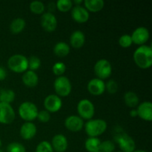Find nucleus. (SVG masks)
Returning a JSON list of instances; mask_svg holds the SVG:
<instances>
[{"mask_svg": "<svg viewBox=\"0 0 152 152\" xmlns=\"http://www.w3.org/2000/svg\"><path fill=\"white\" fill-rule=\"evenodd\" d=\"M16 94L11 89H1L0 91V102L10 104L14 101Z\"/></svg>", "mask_w": 152, "mask_h": 152, "instance_id": "26", "label": "nucleus"}, {"mask_svg": "<svg viewBox=\"0 0 152 152\" xmlns=\"http://www.w3.org/2000/svg\"><path fill=\"white\" fill-rule=\"evenodd\" d=\"M105 90L111 94L117 93L118 91V84L114 80H110L105 83Z\"/></svg>", "mask_w": 152, "mask_h": 152, "instance_id": "35", "label": "nucleus"}, {"mask_svg": "<svg viewBox=\"0 0 152 152\" xmlns=\"http://www.w3.org/2000/svg\"><path fill=\"white\" fill-rule=\"evenodd\" d=\"M134 61L139 68L148 69L152 65V48L144 45L140 46L135 50L133 55Z\"/></svg>", "mask_w": 152, "mask_h": 152, "instance_id": "1", "label": "nucleus"}, {"mask_svg": "<svg viewBox=\"0 0 152 152\" xmlns=\"http://www.w3.org/2000/svg\"><path fill=\"white\" fill-rule=\"evenodd\" d=\"M16 118V114L10 104L0 102V123L8 125L13 123Z\"/></svg>", "mask_w": 152, "mask_h": 152, "instance_id": "9", "label": "nucleus"}, {"mask_svg": "<svg viewBox=\"0 0 152 152\" xmlns=\"http://www.w3.org/2000/svg\"><path fill=\"white\" fill-rule=\"evenodd\" d=\"M62 101L56 94H50L44 100V107L49 113H56L61 109Z\"/></svg>", "mask_w": 152, "mask_h": 152, "instance_id": "11", "label": "nucleus"}, {"mask_svg": "<svg viewBox=\"0 0 152 152\" xmlns=\"http://www.w3.org/2000/svg\"><path fill=\"white\" fill-rule=\"evenodd\" d=\"M41 25L47 32H53L57 28V19L52 12H45L42 14Z\"/></svg>", "mask_w": 152, "mask_h": 152, "instance_id": "10", "label": "nucleus"}, {"mask_svg": "<svg viewBox=\"0 0 152 152\" xmlns=\"http://www.w3.org/2000/svg\"><path fill=\"white\" fill-rule=\"evenodd\" d=\"M70 46L65 42H59L53 47V53L59 57H65L70 53Z\"/></svg>", "mask_w": 152, "mask_h": 152, "instance_id": "22", "label": "nucleus"}, {"mask_svg": "<svg viewBox=\"0 0 152 152\" xmlns=\"http://www.w3.org/2000/svg\"><path fill=\"white\" fill-rule=\"evenodd\" d=\"M133 43L138 45H144L149 39L150 34L148 30L145 27H139L133 31L131 35Z\"/></svg>", "mask_w": 152, "mask_h": 152, "instance_id": "12", "label": "nucleus"}, {"mask_svg": "<svg viewBox=\"0 0 152 152\" xmlns=\"http://www.w3.org/2000/svg\"><path fill=\"white\" fill-rule=\"evenodd\" d=\"M98 152H101V151H98Z\"/></svg>", "mask_w": 152, "mask_h": 152, "instance_id": "44", "label": "nucleus"}, {"mask_svg": "<svg viewBox=\"0 0 152 152\" xmlns=\"http://www.w3.org/2000/svg\"><path fill=\"white\" fill-rule=\"evenodd\" d=\"M133 44L132 37L129 34H123L119 39V45L123 48H128Z\"/></svg>", "mask_w": 152, "mask_h": 152, "instance_id": "34", "label": "nucleus"}, {"mask_svg": "<svg viewBox=\"0 0 152 152\" xmlns=\"http://www.w3.org/2000/svg\"><path fill=\"white\" fill-rule=\"evenodd\" d=\"M85 8L88 11L92 13H96L103 9L105 6V2L103 0H85L83 1Z\"/></svg>", "mask_w": 152, "mask_h": 152, "instance_id": "21", "label": "nucleus"}, {"mask_svg": "<svg viewBox=\"0 0 152 152\" xmlns=\"http://www.w3.org/2000/svg\"><path fill=\"white\" fill-rule=\"evenodd\" d=\"M124 101L128 107L134 108L139 105V97L136 93L133 91H127L124 94Z\"/></svg>", "mask_w": 152, "mask_h": 152, "instance_id": "24", "label": "nucleus"}, {"mask_svg": "<svg viewBox=\"0 0 152 152\" xmlns=\"http://www.w3.org/2000/svg\"><path fill=\"white\" fill-rule=\"evenodd\" d=\"M6 77H7V72H6L5 69L0 66V81L5 80Z\"/></svg>", "mask_w": 152, "mask_h": 152, "instance_id": "37", "label": "nucleus"}, {"mask_svg": "<svg viewBox=\"0 0 152 152\" xmlns=\"http://www.w3.org/2000/svg\"><path fill=\"white\" fill-rule=\"evenodd\" d=\"M87 89L91 94L94 96H100L105 91V83L103 80L94 78L88 83Z\"/></svg>", "mask_w": 152, "mask_h": 152, "instance_id": "14", "label": "nucleus"}, {"mask_svg": "<svg viewBox=\"0 0 152 152\" xmlns=\"http://www.w3.org/2000/svg\"><path fill=\"white\" fill-rule=\"evenodd\" d=\"M37 132V126L32 122H25L20 128L19 134L22 139L30 140L36 136Z\"/></svg>", "mask_w": 152, "mask_h": 152, "instance_id": "17", "label": "nucleus"}, {"mask_svg": "<svg viewBox=\"0 0 152 152\" xmlns=\"http://www.w3.org/2000/svg\"><path fill=\"white\" fill-rule=\"evenodd\" d=\"M84 121L77 115H71L65 120V126L71 132H79L84 127Z\"/></svg>", "mask_w": 152, "mask_h": 152, "instance_id": "13", "label": "nucleus"}, {"mask_svg": "<svg viewBox=\"0 0 152 152\" xmlns=\"http://www.w3.org/2000/svg\"><path fill=\"white\" fill-rule=\"evenodd\" d=\"M115 141L123 152H133L136 149V143L132 137L128 134L120 133L115 137Z\"/></svg>", "mask_w": 152, "mask_h": 152, "instance_id": "8", "label": "nucleus"}, {"mask_svg": "<svg viewBox=\"0 0 152 152\" xmlns=\"http://www.w3.org/2000/svg\"><path fill=\"white\" fill-rule=\"evenodd\" d=\"M137 117L146 122L152 121V103L149 101H145L138 105L137 108Z\"/></svg>", "mask_w": 152, "mask_h": 152, "instance_id": "15", "label": "nucleus"}, {"mask_svg": "<svg viewBox=\"0 0 152 152\" xmlns=\"http://www.w3.org/2000/svg\"><path fill=\"white\" fill-rule=\"evenodd\" d=\"M133 152H146V151H143V150H135V151Z\"/></svg>", "mask_w": 152, "mask_h": 152, "instance_id": "40", "label": "nucleus"}, {"mask_svg": "<svg viewBox=\"0 0 152 152\" xmlns=\"http://www.w3.org/2000/svg\"><path fill=\"white\" fill-rule=\"evenodd\" d=\"M56 7L59 11L66 13L72 9L73 2L71 0H58L56 3Z\"/></svg>", "mask_w": 152, "mask_h": 152, "instance_id": "28", "label": "nucleus"}, {"mask_svg": "<svg viewBox=\"0 0 152 152\" xmlns=\"http://www.w3.org/2000/svg\"><path fill=\"white\" fill-rule=\"evenodd\" d=\"M86 42V36L81 31H75L70 37V44L74 48L80 49L84 45Z\"/></svg>", "mask_w": 152, "mask_h": 152, "instance_id": "19", "label": "nucleus"}, {"mask_svg": "<svg viewBox=\"0 0 152 152\" xmlns=\"http://www.w3.org/2000/svg\"><path fill=\"white\" fill-rule=\"evenodd\" d=\"M71 17L78 23H85L89 19V12L84 7L75 5L71 9Z\"/></svg>", "mask_w": 152, "mask_h": 152, "instance_id": "16", "label": "nucleus"}, {"mask_svg": "<svg viewBox=\"0 0 152 152\" xmlns=\"http://www.w3.org/2000/svg\"><path fill=\"white\" fill-rule=\"evenodd\" d=\"M65 71H66V66H65V64L62 62H56L52 67V71L54 75H56L57 77L63 76Z\"/></svg>", "mask_w": 152, "mask_h": 152, "instance_id": "29", "label": "nucleus"}, {"mask_svg": "<svg viewBox=\"0 0 152 152\" xmlns=\"http://www.w3.org/2000/svg\"><path fill=\"white\" fill-rule=\"evenodd\" d=\"M28 68L30 71H35L38 70L41 66V60L39 57L36 56H32L28 59Z\"/></svg>", "mask_w": 152, "mask_h": 152, "instance_id": "30", "label": "nucleus"}, {"mask_svg": "<svg viewBox=\"0 0 152 152\" xmlns=\"http://www.w3.org/2000/svg\"><path fill=\"white\" fill-rule=\"evenodd\" d=\"M0 152H4V151H3L1 149H0Z\"/></svg>", "mask_w": 152, "mask_h": 152, "instance_id": "42", "label": "nucleus"}, {"mask_svg": "<svg viewBox=\"0 0 152 152\" xmlns=\"http://www.w3.org/2000/svg\"><path fill=\"white\" fill-rule=\"evenodd\" d=\"M1 140H0V147H1Z\"/></svg>", "mask_w": 152, "mask_h": 152, "instance_id": "41", "label": "nucleus"}, {"mask_svg": "<svg viewBox=\"0 0 152 152\" xmlns=\"http://www.w3.org/2000/svg\"><path fill=\"white\" fill-rule=\"evenodd\" d=\"M18 113L19 117L23 120L26 122H32L37 119L39 110L35 104L26 101L19 105Z\"/></svg>", "mask_w": 152, "mask_h": 152, "instance_id": "3", "label": "nucleus"}, {"mask_svg": "<svg viewBox=\"0 0 152 152\" xmlns=\"http://www.w3.org/2000/svg\"><path fill=\"white\" fill-rule=\"evenodd\" d=\"M117 152H123V151H117Z\"/></svg>", "mask_w": 152, "mask_h": 152, "instance_id": "43", "label": "nucleus"}, {"mask_svg": "<svg viewBox=\"0 0 152 152\" xmlns=\"http://www.w3.org/2000/svg\"><path fill=\"white\" fill-rule=\"evenodd\" d=\"M73 4H75V5H80V4H82V3L83 2L82 0H75V1H72Z\"/></svg>", "mask_w": 152, "mask_h": 152, "instance_id": "39", "label": "nucleus"}, {"mask_svg": "<svg viewBox=\"0 0 152 152\" xmlns=\"http://www.w3.org/2000/svg\"><path fill=\"white\" fill-rule=\"evenodd\" d=\"M26 26V22L22 18H16L11 22L10 25V31L12 34H18L22 32Z\"/></svg>", "mask_w": 152, "mask_h": 152, "instance_id": "23", "label": "nucleus"}, {"mask_svg": "<svg viewBox=\"0 0 152 152\" xmlns=\"http://www.w3.org/2000/svg\"><path fill=\"white\" fill-rule=\"evenodd\" d=\"M94 73L99 80H106L111 77L112 74V66L107 59H101L95 63L94 67Z\"/></svg>", "mask_w": 152, "mask_h": 152, "instance_id": "7", "label": "nucleus"}, {"mask_svg": "<svg viewBox=\"0 0 152 152\" xmlns=\"http://www.w3.org/2000/svg\"><path fill=\"white\" fill-rule=\"evenodd\" d=\"M53 148L50 142L48 141H42L37 145L36 148V152H53Z\"/></svg>", "mask_w": 152, "mask_h": 152, "instance_id": "33", "label": "nucleus"}, {"mask_svg": "<svg viewBox=\"0 0 152 152\" xmlns=\"http://www.w3.org/2000/svg\"><path fill=\"white\" fill-rule=\"evenodd\" d=\"M7 66L14 73L20 74L25 72L28 68V58L22 54L13 55L7 60Z\"/></svg>", "mask_w": 152, "mask_h": 152, "instance_id": "4", "label": "nucleus"}, {"mask_svg": "<svg viewBox=\"0 0 152 152\" xmlns=\"http://www.w3.org/2000/svg\"><path fill=\"white\" fill-rule=\"evenodd\" d=\"M7 152H26V148L22 143L13 142L7 145Z\"/></svg>", "mask_w": 152, "mask_h": 152, "instance_id": "32", "label": "nucleus"}, {"mask_svg": "<svg viewBox=\"0 0 152 152\" xmlns=\"http://www.w3.org/2000/svg\"><path fill=\"white\" fill-rule=\"evenodd\" d=\"M101 140L98 137H88L85 142V148L88 152H98Z\"/></svg>", "mask_w": 152, "mask_h": 152, "instance_id": "25", "label": "nucleus"}, {"mask_svg": "<svg viewBox=\"0 0 152 152\" xmlns=\"http://www.w3.org/2000/svg\"><path fill=\"white\" fill-rule=\"evenodd\" d=\"M22 80L25 86L29 88H34L38 85L39 77L35 71L28 70L24 72Z\"/></svg>", "mask_w": 152, "mask_h": 152, "instance_id": "20", "label": "nucleus"}, {"mask_svg": "<svg viewBox=\"0 0 152 152\" xmlns=\"http://www.w3.org/2000/svg\"><path fill=\"white\" fill-rule=\"evenodd\" d=\"M53 88L56 95L59 97H66L69 96L72 90L71 81L65 76L56 77L53 83Z\"/></svg>", "mask_w": 152, "mask_h": 152, "instance_id": "5", "label": "nucleus"}, {"mask_svg": "<svg viewBox=\"0 0 152 152\" xmlns=\"http://www.w3.org/2000/svg\"><path fill=\"white\" fill-rule=\"evenodd\" d=\"M37 119L42 123H48L50 120V114L46 110H42L39 111Z\"/></svg>", "mask_w": 152, "mask_h": 152, "instance_id": "36", "label": "nucleus"}, {"mask_svg": "<svg viewBox=\"0 0 152 152\" xmlns=\"http://www.w3.org/2000/svg\"><path fill=\"white\" fill-rule=\"evenodd\" d=\"M50 144L53 151L56 152H65L68 146V140L65 135L61 134L55 135L52 139Z\"/></svg>", "mask_w": 152, "mask_h": 152, "instance_id": "18", "label": "nucleus"}, {"mask_svg": "<svg viewBox=\"0 0 152 152\" xmlns=\"http://www.w3.org/2000/svg\"><path fill=\"white\" fill-rule=\"evenodd\" d=\"M29 7L33 13L37 15L43 14L45 13V4L39 1H34L31 2Z\"/></svg>", "mask_w": 152, "mask_h": 152, "instance_id": "27", "label": "nucleus"}, {"mask_svg": "<svg viewBox=\"0 0 152 152\" xmlns=\"http://www.w3.org/2000/svg\"><path fill=\"white\" fill-rule=\"evenodd\" d=\"M77 112L79 117L83 120H90L93 118L95 113L94 104L88 99H83L77 104Z\"/></svg>", "mask_w": 152, "mask_h": 152, "instance_id": "6", "label": "nucleus"}, {"mask_svg": "<svg viewBox=\"0 0 152 152\" xmlns=\"http://www.w3.org/2000/svg\"><path fill=\"white\" fill-rule=\"evenodd\" d=\"M129 114H130V116L132 117H137V109H135V108H132V109L130 111Z\"/></svg>", "mask_w": 152, "mask_h": 152, "instance_id": "38", "label": "nucleus"}, {"mask_svg": "<svg viewBox=\"0 0 152 152\" xmlns=\"http://www.w3.org/2000/svg\"><path fill=\"white\" fill-rule=\"evenodd\" d=\"M115 150V144L111 140H105L101 142L99 145V151L101 152H114Z\"/></svg>", "mask_w": 152, "mask_h": 152, "instance_id": "31", "label": "nucleus"}, {"mask_svg": "<svg viewBox=\"0 0 152 152\" xmlns=\"http://www.w3.org/2000/svg\"><path fill=\"white\" fill-rule=\"evenodd\" d=\"M107 123L102 119L88 120L84 124L85 131L89 137H97L102 134L107 129Z\"/></svg>", "mask_w": 152, "mask_h": 152, "instance_id": "2", "label": "nucleus"}]
</instances>
